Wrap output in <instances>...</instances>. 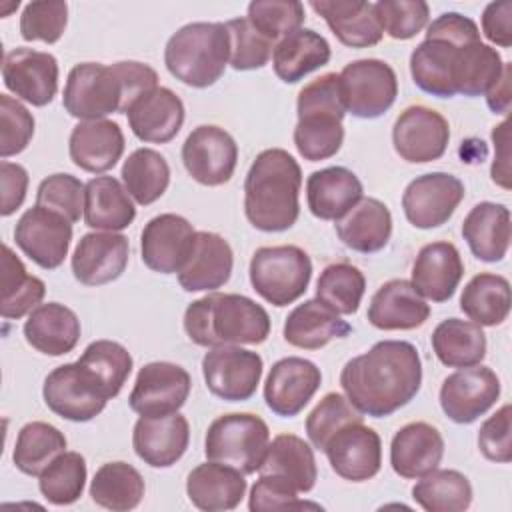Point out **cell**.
<instances>
[{
    "instance_id": "cell-1",
    "label": "cell",
    "mask_w": 512,
    "mask_h": 512,
    "mask_svg": "<svg viewBox=\"0 0 512 512\" xmlns=\"http://www.w3.org/2000/svg\"><path fill=\"white\" fill-rule=\"evenodd\" d=\"M422 360L406 340H380L360 356L350 358L340 372L344 396L356 410L386 418L404 408L420 390Z\"/></svg>"
},
{
    "instance_id": "cell-2",
    "label": "cell",
    "mask_w": 512,
    "mask_h": 512,
    "mask_svg": "<svg viewBox=\"0 0 512 512\" xmlns=\"http://www.w3.org/2000/svg\"><path fill=\"white\" fill-rule=\"evenodd\" d=\"M156 86L158 74L144 62H80L68 72L62 106L80 122L104 120L112 112L126 114L136 98Z\"/></svg>"
},
{
    "instance_id": "cell-3",
    "label": "cell",
    "mask_w": 512,
    "mask_h": 512,
    "mask_svg": "<svg viewBox=\"0 0 512 512\" xmlns=\"http://www.w3.org/2000/svg\"><path fill=\"white\" fill-rule=\"evenodd\" d=\"M302 170L284 148L262 150L244 180V214L262 232H284L300 216Z\"/></svg>"
},
{
    "instance_id": "cell-4",
    "label": "cell",
    "mask_w": 512,
    "mask_h": 512,
    "mask_svg": "<svg viewBox=\"0 0 512 512\" xmlns=\"http://www.w3.org/2000/svg\"><path fill=\"white\" fill-rule=\"evenodd\" d=\"M184 332L204 348L262 344L270 334V316L244 294L212 292L188 304Z\"/></svg>"
},
{
    "instance_id": "cell-5",
    "label": "cell",
    "mask_w": 512,
    "mask_h": 512,
    "mask_svg": "<svg viewBox=\"0 0 512 512\" xmlns=\"http://www.w3.org/2000/svg\"><path fill=\"white\" fill-rule=\"evenodd\" d=\"M298 122L294 126V146L308 162L336 156L344 142L342 120L346 108L336 72H326L308 82L296 100Z\"/></svg>"
},
{
    "instance_id": "cell-6",
    "label": "cell",
    "mask_w": 512,
    "mask_h": 512,
    "mask_svg": "<svg viewBox=\"0 0 512 512\" xmlns=\"http://www.w3.org/2000/svg\"><path fill=\"white\" fill-rule=\"evenodd\" d=\"M230 60V38L224 22H190L166 42L164 64L186 86L216 84Z\"/></svg>"
},
{
    "instance_id": "cell-7",
    "label": "cell",
    "mask_w": 512,
    "mask_h": 512,
    "mask_svg": "<svg viewBox=\"0 0 512 512\" xmlns=\"http://www.w3.org/2000/svg\"><path fill=\"white\" fill-rule=\"evenodd\" d=\"M268 444L270 428L258 414L230 412L208 426L204 454L208 460L228 464L246 476L258 472Z\"/></svg>"
},
{
    "instance_id": "cell-8",
    "label": "cell",
    "mask_w": 512,
    "mask_h": 512,
    "mask_svg": "<svg viewBox=\"0 0 512 512\" xmlns=\"http://www.w3.org/2000/svg\"><path fill=\"white\" fill-rule=\"evenodd\" d=\"M248 276L260 298L282 308L296 302L308 290L312 260L308 252L294 244L262 246L252 254Z\"/></svg>"
},
{
    "instance_id": "cell-9",
    "label": "cell",
    "mask_w": 512,
    "mask_h": 512,
    "mask_svg": "<svg viewBox=\"0 0 512 512\" xmlns=\"http://www.w3.org/2000/svg\"><path fill=\"white\" fill-rule=\"evenodd\" d=\"M338 78L344 108L356 118H378L396 102L398 78L384 60L360 58L348 62Z\"/></svg>"
},
{
    "instance_id": "cell-10",
    "label": "cell",
    "mask_w": 512,
    "mask_h": 512,
    "mask_svg": "<svg viewBox=\"0 0 512 512\" xmlns=\"http://www.w3.org/2000/svg\"><path fill=\"white\" fill-rule=\"evenodd\" d=\"M46 406L70 422H88L106 408V394L94 376L76 360L56 366L42 386Z\"/></svg>"
},
{
    "instance_id": "cell-11",
    "label": "cell",
    "mask_w": 512,
    "mask_h": 512,
    "mask_svg": "<svg viewBox=\"0 0 512 512\" xmlns=\"http://www.w3.org/2000/svg\"><path fill=\"white\" fill-rule=\"evenodd\" d=\"M262 372V356L242 346H216L202 358L206 388L226 402L250 400L256 394Z\"/></svg>"
},
{
    "instance_id": "cell-12",
    "label": "cell",
    "mask_w": 512,
    "mask_h": 512,
    "mask_svg": "<svg viewBox=\"0 0 512 512\" xmlns=\"http://www.w3.org/2000/svg\"><path fill=\"white\" fill-rule=\"evenodd\" d=\"M464 182L448 172H428L416 176L402 194L406 220L420 230L446 224L464 200Z\"/></svg>"
},
{
    "instance_id": "cell-13",
    "label": "cell",
    "mask_w": 512,
    "mask_h": 512,
    "mask_svg": "<svg viewBox=\"0 0 512 512\" xmlns=\"http://www.w3.org/2000/svg\"><path fill=\"white\" fill-rule=\"evenodd\" d=\"M186 172L202 186L226 184L238 164V144L230 132L214 124L196 126L182 144Z\"/></svg>"
},
{
    "instance_id": "cell-14",
    "label": "cell",
    "mask_w": 512,
    "mask_h": 512,
    "mask_svg": "<svg viewBox=\"0 0 512 512\" xmlns=\"http://www.w3.org/2000/svg\"><path fill=\"white\" fill-rule=\"evenodd\" d=\"M500 378L488 366L474 364L448 374L440 386V408L456 424H472L500 396Z\"/></svg>"
},
{
    "instance_id": "cell-15",
    "label": "cell",
    "mask_w": 512,
    "mask_h": 512,
    "mask_svg": "<svg viewBox=\"0 0 512 512\" xmlns=\"http://www.w3.org/2000/svg\"><path fill=\"white\" fill-rule=\"evenodd\" d=\"M190 388L192 378L180 364L148 362L138 370L128 404L140 416H168L186 404Z\"/></svg>"
},
{
    "instance_id": "cell-16",
    "label": "cell",
    "mask_w": 512,
    "mask_h": 512,
    "mask_svg": "<svg viewBox=\"0 0 512 512\" xmlns=\"http://www.w3.org/2000/svg\"><path fill=\"white\" fill-rule=\"evenodd\" d=\"M448 140V120L424 104L404 108L392 126L394 150L410 164H426L442 158Z\"/></svg>"
},
{
    "instance_id": "cell-17",
    "label": "cell",
    "mask_w": 512,
    "mask_h": 512,
    "mask_svg": "<svg viewBox=\"0 0 512 512\" xmlns=\"http://www.w3.org/2000/svg\"><path fill=\"white\" fill-rule=\"evenodd\" d=\"M16 246L40 268L54 270L68 256L72 222L44 206L28 208L14 228Z\"/></svg>"
},
{
    "instance_id": "cell-18",
    "label": "cell",
    "mask_w": 512,
    "mask_h": 512,
    "mask_svg": "<svg viewBox=\"0 0 512 512\" xmlns=\"http://www.w3.org/2000/svg\"><path fill=\"white\" fill-rule=\"evenodd\" d=\"M58 76V60L50 52L20 46L4 54L2 82L6 90L32 106L42 108L54 100Z\"/></svg>"
},
{
    "instance_id": "cell-19",
    "label": "cell",
    "mask_w": 512,
    "mask_h": 512,
    "mask_svg": "<svg viewBox=\"0 0 512 512\" xmlns=\"http://www.w3.org/2000/svg\"><path fill=\"white\" fill-rule=\"evenodd\" d=\"M324 454L330 468L348 482H366L382 468V440L362 420L342 426L328 440Z\"/></svg>"
},
{
    "instance_id": "cell-20",
    "label": "cell",
    "mask_w": 512,
    "mask_h": 512,
    "mask_svg": "<svg viewBox=\"0 0 512 512\" xmlns=\"http://www.w3.org/2000/svg\"><path fill=\"white\" fill-rule=\"evenodd\" d=\"M322 372L306 358L288 356L272 364L264 382L266 406L282 418L298 416L320 388Z\"/></svg>"
},
{
    "instance_id": "cell-21",
    "label": "cell",
    "mask_w": 512,
    "mask_h": 512,
    "mask_svg": "<svg viewBox=\"0 0 512 512\" xmlns=\"http://www.w3.org/2000/svg\"><path fill=\"white\" fill-rule=\"evenodd\" d=\"M196 230L180 214H158L150 218L140 234L142 262L158 274H178L188 258Z\"/></svg>"
},
{
    "instance_id": "cell-22",
    "label": "cell",
    "mask_w": 512,
    "mask_h": 512,
    "mask_svg": "<svg viewBox=\"0 0 512 512\" xmlns=\"http://www.w3.org/2000/svg\"><path fill=\"white\" fill-rule=\"evenodd\" d=\"M130 256V242L120 232H88L72 254V274L84 286H102L118 280Z\"/></svg>"
},
{
    "instance_id": "cell-23",
    "label": "cell",
    "mask_w": 512,
    "mask_h": 512,
    "mask_svg": "<svg viewBox=\"0 0 512 512\" xmlns=\"http://www.w3.org/2000/svg\"><path fill=\"white\" fill-rule=\"evenodd\" d=\"M190 424L180 412L168 416H140L132 430L136 456L152 468H170L186 452Z\"/></svg>"
},
{
    "instance_id": "cell-24",
    "label": "cell",
    "mask_w": 512,
    "mask_h": 512,
    "mask_svg": "<svg viewBox=\"0 0 512 512\" xmlns=\"http://www.w3.org/2000/svg\"><path fill=\"white\" fill-rule=\"evenodd\" d=\"M234 268V252L228 240L216 232L198 230L186 262L178 270V282L186 292H214L222 288Z\"/></svg>"
},
{
    "instance_id": "cell-25",
    "label": "cell",
    "mask_w": 512,
    "mask_h": 512,
    "mask_svg": "<svg viewBox=\"0 0 512 512\" xmlns=\"http://www.w3.org/2000/svg\"><path fill=\"white\" fill-rule=\"evenodd\" d=\"M132 134L150 144H166L180 132L186 110L176 92L166 86H156L144 92L126 110Z\"/></svg>"
},
{
    "instance_id": "cell-26",
    "label": "cell",
    "mask_w": 512,
    "mask_h": 512,
    "mask_svg": "<svg viewBox=\"0 0 512 512\" xmlns=\"http://www.w3.org/2000/svg\"><path fill=\"white\" fill-rule=\"evenodd\" d=\"M124 134L114 120L78 122L68 138V154L74 166L90 174L112 170L124 154Z\"/></svg>"
},
{
    "instance_id": "cell-27",
    "label": "cell",
    "mask_w": 512,
    "mask_h": 512,
    "mask_svg": "<svg viewBox=\"0 0 512 512\" xmlns=\"http://www.w3.org/2000/svg\"><path fill=\"white\" fill-rule=\"evenodd\" d=\"M464 276V262L452 242H430L420 248L412 264V286L424 300L446 302Z\"/></svg>"
},
{
    "instance_id": "cell-28",
    "label": "cell",
    "mask_w": 512,
    "mask_h": 512,
    "mask_svg": "<svg viewBox=\"0 0 512 512\" xmlns=\"http://www.w3.org/2000/svg\"><path fill=\"white\" fill-rule=\"evenodd\" d=\"M444 456V438L428 422H410L402 426L390 444L392 470L406 480H418L436 470Z\"/></svg>"
},
{
    "instance_id": "cell-29",
    "label": "cell",
    "mask_w": 512,
    "mask_h": 512,
    "mask_svg": "<svg viewBox=\"0 0 512 512\" xmlns=\"http://www.w3.org/2000/svg\"><path fill=\"white\" fill-rule=\"evenodd\" d=\"M430 316L428 302L416 292L410 280L394 278L384 282L372 296L366 318L378 330H414Z\"/></svg>"
},
{
    "instance_id": "cell-30",
    "label": "cell",
    "mask_w": 512,
    "mask_h": 512,
    "mask_svg": "<svg viewBox=\"0 0 512 512\" xmlns=\"http://www.w3.org/2000/svg\"><path fill=\"white\" fill-rule=\"evenodd\" d=\"M246 488L240 470L214 460L198 464L186 478L188 500L204 512L234 510L246 496Z\"/></svg>"
},
{
    "instance_id": "cell-31",
    "label": "cell",
    "mask_w": 512,
    "mask_h": 512,
    "mask_svg": "<svg viewBox=\"0 0 512 512\" xmlns=\"http://www.w3.org/2000/svg\"><path fill=\"white\" fill-rule=\"evenodd\" d=\"M480 42V40H478ZM472 42H458L442 36H426L410 54V76L414 84L436 98L456 96L452 74L462 46Z\"/></svg>"
},
{
    "instance_id": "cell-32",
    "label": "cell",
    "mask_w": 512,
    "mask_h": 512,
    "mask_svg": "<svg viewBox=\"0 0 512 512\" xmlns=\"http://www.w3.org/2000/svg\"><path fill=\"white\" fill-rule=\"evenodd\" d=\"M364 198L360 178L344 166L314 170L306 180V202L312 216L320 220H340Z\"/></svg>"
},
{
    "instance_id": "cell-33",
    "label": "cell",
    "mask_w": 512,
    "mask_h": 512,
    "mask_svg": "<svg viewBox=\"0 0 512 512\" xmlns=\"http://www.w3.org/2000/svg\"><path fill=\"white\" fill-rule=\"evenodd\" d=\"M308 6L324 18L338 42L348 48H368L378 44L384 36L374 14V2L312 0Z\"/></svg>"
},
{
    "instance_id": "cell-34",
    "label": "cell",
    "mask_w": 512,
    "mask_h": 512,
    "mask_svg": "<svg viewBox=\"0 0 512 512\" xmlns=\"http://www.w3.org/2000/svg\"><path fill=\"white\" fill-rule=\"evenodd\" d=\"M80 332L82 326L76 312L60 302L36 306L24 322L26 342L46 356L72 352L80 340Z\"/></svg>"
},
{
    "instance_id": "cell-35",
    "label": "cell",
    "mask_w": 512,
    "mask_h": 512,
    "mask_svg": "<svg viewBox=\"0 0 512 512\" xmlns=\"http://www.w3.org/2000/svg\"><path fill=\"white\" fill-rule=\"evenodd\" d=\"M352 326L318 298L304 300L284 320V340L302 350H320L336 338H346Z\"/></svg>"
},
{
    "instance_id": "cell-36",
    "label": "cell",
    "mask_w": 512,
    "mask_h": 512,
    "mask_svg": "<svg viewBox=\"0 0 512 512\" xmlns=\"http://www.w3.org/2000/svg\"><path fill=\"white\" fill-rule=\"evenodd\" d=\"M470 252L482 262H500L510 248V210L496 202H478L462 222Z\"/></svg>"
},
{
    "instance_id": "cell-37",
    "label": "cell",
    "mask_w": 512,
    "mask_h": 512,
    "mask_svg": "<svg viewBox=\"0 0 512 512\" xmlns=\"http://www.w3.org/2000/svg\"><path fill=\"white\" fill-rule=\"evenodd\" d=\"M342 244L360 254L380 252L392 236V214L378 198H362L334 224Z\"/></svg>"
},
{
    "instance_id": "cell-38",
    "label": "cell",
    "mask_w": 512,
    "mask_h": 512,
    "mask_svg": "<svg viewBox=\"0 0 512 512\" xmlns=\"http://www.w3.org/2000/svg\"><path fill=\"white\" fill-rule=\"evenodd\" d=\"M136 218L132 196L114 176H96L84 188V222L88 228L120 232Z\"/></svg>"
},
{
    "instance_id": "cell-39",
    "label": "cell",
    "mask_w": 512,
    "mask_h": 512,
    "mask_svg": "<svg viewBox=\"0 0 512 512\" xmlns=\"http://www.w3.org/2000/svg\"><path fill=\"white\" fill-rule=\"evenodd\" d=\"M330 56V44L320 32L300 28L276 42L272 52V68L282 82L296 84L306 74L326 66Z\"/></svg>"
},
{
    "instance_id": "cell-40",
    "label": "cell",
    "mask_w": 512,
    "mask_h": 512,
    "mask_svg": "<svg viewBox=\"0 0 512 512\" xmlns=\"http://www.w3.org/2000/svg\"><path fill=\"white\" fill-rule=\"evenodd\" d=\"M260 474H274L288 480L298 492H310L316 486L318 470L312 446L296 434H278L266 448Z\"/></svg>"
},
{
    "instance_id": "cell-41",
    "label": "cell",
    "mask_w": 512,
    "mask_h": 512,
    "mask_svg": "<svg viewBox=\"0 0 512 512\" xmlns=\"http://www.w3.org/2000/svg\"><path fill=\"white\" fill-rule=\"evenodd\" d=\"M430 342L436 358L448 368L474 366L486 356V334L482 326L470 320H442L434 328Z\"/></svg>"
},
{
    "instance_id": "cell-42",
    "label": "cell",
    "mask_w": 512,
    "mask_h": 512,
    "mask_svg": "<svg viewBox=\"0 0 512 512\" xmlns=\"http://www.w3.org/2000/svg\"><path fill=\"white\" fill-rule=\"evenodd\" d=\"M144 492L142 474L132 464L120 460L102 464L90 482L92 502L112 512L134 510L142 502Z\"/></svg>"
},
{
    "instance_id": "cell-43",
    "label": "cell",
    "mask_w": 512,
    "mask_h": 512,
    "mask_svg": "<svg viewBox=\"0 0 512 512\" xmlns=\"http://www.w3.org/2000/svg\"><path fill=\"white\" fill-rule=\"evenodd\" d=\"M460 310L478 326H500L510 314V282L492 272L476 274L462 290Z\"/></svg>"
},
{
    "instance_id": "cell-44",
    "label": "cell",
    "mask_w": 512,
    "mask_h": 512,
    "mask_svg": "<svg viewBox=\"0 0 512 512\" xmlns=\"http://www.w3.org/2000/svg\"><path fill=\"white\" fill-rule=\"evenodd\" d=\"M504 64L500 52L482 40L462 46L452 74L456 94L468 98L486 96V92L500 80Z\"/></svg>"
},
{
    "instance_id": "cell-45",
    "label": "cell",
    "mask_w": 512,
    "mask_h": 512,
    "mask_svg": "<svg viewBox=\"0 0 512 512\" xmlns=\"http://www.w3.org/2000/svg\"><path fill=\"white\" fill-rule=\"evenodd\" d=\"M46 294V284L28 274L24 262L8 244L2 248V304L0 314L6 320H18L40 306Z\"/></svg>"
},
{
    "instance_id": "cell-46",
    "label": "cell",
    "mask_w": 512,
    "mask_h": 512,
    "mask_svg": "<svg viewBox=\"0 0 512 512\" xmlns=\"http://www.w3.org/2000/svg\"><path fill=\"white\" fill-rule=\"evenodd\" d=\"M472 484L458 470H432L412 486L414 502L426 512H464L472 504Z\"/></svg>"
},
{
    "instance_id": "cell-47",
    "label": "cell",
    "mask_w": 512,
    "mask_h": 512,
    "mask_svg": "<svg viewBox=\"0 0 512 512\" xmlns=\"http://www.w3.org/2000/svg\"><path fill=\"white\" fill-rule=\"evenodd\" d=\"M120 176L132 200L148 206L168 190L170 166L154 148H138L124 160Z\"/></svg>"
},
{
    "instance_id": "cell-48",
    "label": "cell",
    "mask_w": 512,
    "mask_h": 512,
    "mask_svg": "<svg viewBox=\"0 0 512 512\" xmlns=\"http://www.w3.org/2000/svg\"><path fill=\"white\" fill-rule=\"evenodd\" d=\"M68 440L56 426L32 420L18 432L12 462L26 476H40V472L66 450Z\"/></svg>"
},
{
    "instance_id": "cell-49",
    "label": "cell",
    "mask_w": 512,
    "mask_h": 512,
    "mask_svg": "<svg viewBox=\"0 0 512 512\" xmlns=\"http://www.w3.org/2000/svg\"><path fill=\"white\" fill-rule=\"evenodd\" d=\"M78 362L94 376V380L104 390L106 398L112 400L120 394L132 372L130 352L114 340H94L90 342Z\"/></svg>"
},
{
    "instance_id": "cell-50",
    "label": "cell",
    "mask_w": 512,
    "mask_h": 512,
    "mask_svg": "<svg viewBox=\"0 0 512 512\" xmlns=\"http://www.w3.org/2000/svg\"><path fill=\"white\" fill-rule=\"evenodd\" d=\"M366 292L362 270L350 262L328 264L316 282V298L336 314L350 316L358 310Z\"/></svg>"
},
{
    "instance_id": "cell-51",
    "label": "cell",
    "mask_w": 512,
    "mask_h": 512,
    "mask_svg": "<svg viewBox=\"0 0 512 512\" xmlns=\"http://www.w3.org/2000/svg\"><path fill=\"white\" fill-rule=\"evenodd\" d=\"M86 460L80 452L58 454L38 476L40 494L54 506L74 504L86 484Z\"/></svg>"
},
{
    "instance_id": "cell-52",
    "label": "cell",
    "mask_w": 512,
    "mask_h": 512,
    "mask_svg": "<svg viewBox=\"0 0 512 512\" xmlns=\"http://www.w3.org/2000/svg\"><path fill=\"white\" fill-rule=\"evenodd\" d=\"M246 18L274 44L302 28L306 10L296 0H254L248 4Z\"/></svg>"
},
{
    "instance_id": "cell-53",
    "label": "cell",
    "mask_w": 512,
    "mask_h": 512,
    "mask_svg": "<svg viewBox=\"0 0 512 512\" xmlns=\"http://www.w3.org/2000/svg\"><path fill=\"white\" fill-rule=\"evenodd\" d=\"M364 416L352 406V402L338 392H328L308 414L306 434L310 444L324 452L328 440L346 424L360 422Z\"/></svg>"
},
{
    "instance_id": "cell-54",
    "label": "cell",
    "mask_w": 512,
    "mask_h": 512,
    "mask_svg": "<svg viewBox=\"0 0 512 512\" xmlns=\"http://www.w3.org/2000/svg\"><path fill=\"white\" fill-rule=\"evenodd\" d=\"M226 24L228 38H230V60L228 64L238 72L258 70L268 64L274 52V42L268 40L264 34H260L250 20L244 18H232Z\"/></svg>"
},
{
    "instance_id": "cell-55",
    "label": "cell",
    "mask_w": 512,
    "mask_h": 512,
    "mask_svg": "<svg viewBox=\"0 0 512 512\" xmlns=\"http://www.w3.org/2000/svg\"><path fill=\"white\" fill-rule=\"evenodd\" d=\"M374 14L382 32L394 40H410L428 26L430 6L424 0H380Z\"/></svg>"
},
{
    "instance_id": "cell-56",
    "label": "cell",
    "mask_w": 512,
    "mask_h": 512,
    "mask_svg": "<svg viewBox=\"0 0 512 512\" xmlns=\"http://www.w3.org/2000/svg\"><path fill=\"white\" fill-rule=\"evenodd\" d=\"M68 24V4L62 0L30 2L20 14V36L26 42L54 44Z\"/></svg>"
},
{
    "instance_id": "cell-57",
    "label": "cell",
    "mask_w": 512,
    "mask_h": 512,
    "mask_svg": "<svg viewBox=\"0 0 512 512\" xmlns=\"http://www.w3.org/2000/svg\"><path fill=\"white\" fill-rule=\"evenodd\" d=\"M84 188L80 178L56 172L44 178L36 190V204L62 214L66 220L76 224L84 216Z\"/></svg>"
},
{
    "instance_id": "cell-58",
    "label": "cell",
    "mask_w": 512,
    "mask_h": 512,
    "mask_svg": "<svg viewBox=\"0 0 512 512\" xmlns=\"http://www.w3.org/2000/svg\"><path fill=\"white\" fill-rule=\"evenodd\" d=\"M34 136L32 112L8 94H0V158L24 152Z\"/></svg>"
},
{
    "instance_id": "cell-59",
    "label": "cell",
    "mask_w": 512,
    "mask_h": 512,
    "mask_svg": "<svg viewBox=\"0 0 512 512\" xmlns=\"http://www.w3.org/2000/svg\"><path fill=\"white\" fill-rule=\"evenodd\" d=\"M300 508H320V504L306 502L298 498V490L284 478L274 474H260L248 496L250 512L268 510H300Z\"/></svg>"
},
{
    "instance_id": "cell-60",
    "label": "cell",
    "mask_w": 512,
    "mask_h": 512,
    "mask_svg": "<svg viewBox=\"0 0 512 512\" xmlns=\"http://www.w3.org/2000/svg\"><path fill=\"white\" fill-rule=\"evenodd\" d=\"M510 404L498 408L488 416L478 430V448L490 462L508 464L512 460V436H510Z\"/></svg>"
},
{
    "instance_id": "cell-61",
    "label": "cell",
    "mask_w": 512,
    "mask_h": 512,
    "mask_svg": "<svg viewBox=\"0 0 512 512\" xmlns=\"http://www.w3.org/2000/svg\"><path fill=\"white\" fill-rule=\"evenodd\" d=\"M0 184H2V204L0 214L4 218L12 216L24 202L28 192V172L18 162H0Z\"/></svg>"
},
{
    "instance_id": "cell-62",
    "label": "cell",
    "mask_w": 512,
    "mask_h": 512,
    "mask_svg": "<svg viewBox=\"0 0 512 512\" xmlns=\"http://www.w3.org/2000/svg\"><path fill=\"white\" fill-rule=\"evenodd\" d=\"M482 34L500 48L512 46V2H490L482 12Z\"/></svg>"
},
{
    "instance_id": "cell-63",
    "label": "cell",
    "mask_w": 512,
    "mask_h": 512,
    "mask_svg": "<svg viewBox=\"0 0 512 512\" xmlns=\"http://www.w3.org/2000/svg\"><path fill=\"white\" fill-rule=\"evenodd\" d=\"M494 162L490 168L492 182L504 190H510V120L504 118L492 128Z\"/></svg>"
},
{
    "instance_id": "cell-64",
    "label": "cell",
    "mask_w": 512,
    "mask_h": 512,
    "mask_svg": "<svg viewBox=\"0 0 512 512\" xmlns=\"http://www.w3.org/2000/svg\"><path fill=\"white\" fill-rule=\"evenodd\" d=\"M510 62L504 64V72L500 80L486 92V104L494 114H508L510 112Z\"/></svg>"
}]
</instances>
